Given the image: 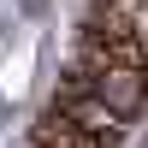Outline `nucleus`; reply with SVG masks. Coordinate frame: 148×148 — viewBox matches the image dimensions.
I'll return each mask as SVG.
<instances>
[{
  "mask_svg": "<svg viewBox=\"0 0 148 148\" xmlns=\"http://www.w3.org/2000/svg\"><path fill=\"white\" fill-rule=\"evenodd\" d=\"M47 107H59V113L71 119L77 130H89V136H107V142H125V119L113 113V107L101 101V95L89 89V77H71L65 71V83H59V95Z\"/></svg>",
  "mask_w": 148,
  "mask_h": 148,
  "instance_id": "obj_1",
  "label": "nucleus"
},
{
  "mask_svg": "<svg viewBox=\"0 0 148 148\" xmlns=\"http://www.w3.org/2000/svg\"><path fill=\"white\" fill-rule=\"evenodd\" d=\"M30 142H36V148H119V142H107V136H89V130H77L65 113H59V107H47V113L36 119Z\"/></svg>",
  "mask_w": 148,
  "mask_h": 148,
  "instance_id": "obj_2",
  "label": "nucleus"
}]
</instances>
